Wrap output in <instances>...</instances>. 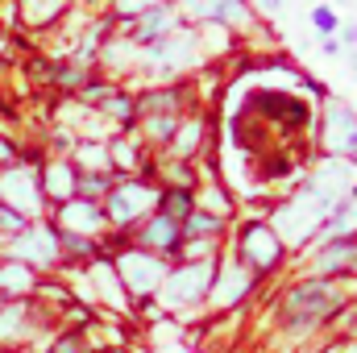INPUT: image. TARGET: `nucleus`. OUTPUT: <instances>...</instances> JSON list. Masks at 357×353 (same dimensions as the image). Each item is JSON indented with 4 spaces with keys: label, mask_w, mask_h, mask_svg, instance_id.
<instances>
[{
    "label": "nucleus",
    "mask_w": 357,
    "mask_h": 353,
    "mask_svg": "<svg viewBox=\"0 0 357 353\" xmlns=\"http://www.w3.org/2000/svg\"><path fill=\"white\" fill-rule=\"evenodd\" d=\"M337 291L328 287V283H303V287H295L291 295H287V303H282V320L295 329V333H303V329H312V324H320L328 312H337Z\"/></svg>",
    "instance_id": "obj_1"
},
{
    "label": "nucleus",
    "mask_w": 357,
    "mask_h": 353,
    "mask_svg": "<svg viewBox=\"0 0 357 353\" xmlns=\"http://www.w3.org/2000/svg\"><path fill=\"white\" fill-rule=\"evenodd\" d=\"M212 278H216L212 262L178 266L175 274L162 283V303H167V308H178V303H195V299H204V291L212 287Z\"/></svg>",
    "instance_id": "obj_2"
},
{
    "label": "nucleus",
    "mask_w": 357,
    "mask_h": 353,
    "mask_svg": "<svg viewBox=\"0 0 357 353\" xmlns=\"http://www.w3.org/2000/svg\"><path fill=\"white\" fill-rule=\"evenodd\" d=\"M324 212H328V208H324L312 191H303V195H295L291 204L278 208V220H274V225H278V233H287V237H307V233H312V220L324 216Z\"/></svg>",
    "instance_id": "obj_3"
},
{
    "label": "nucleus",
    "mask_w": 357,
    "mask_h": 353,
    "mask_svg": "<svg viewBox=\"0 0 357 353\" xmlns=\"http://www.w3.org/2000/svg\"><path fill=\"white\" fill-rule=\"evenodd\" d=\"M241 254H245V262L254 266V270H270V266L278 262V254H282V241L266 225H245L241 229Z\"/></svg>",
    "instance_id": "obj_4"
},
{
    "label": "nucleus",
    "mask_w": 357,
    "mask_h": 353,
    "mask_svg": "<svg viewBox=\"0 0 357 353\" xmlns=\"http://www.w3.org/2000/svg\"><path fill=\"white\" fill-rule=\"evenodd\" d=\"M349 183H354V167H349V163H328V167H320V171L312 175V187H307V191H312L324 208H337V204L345 200Z\"/></svg>",
    "instance_id": "obj_5"
},
{
    "label": "nucleus",
    "mask_w": 357,
    "mask_h": 353,
    "mask_svg": "<svg viewBox=\"0 0 357 353\" xmlns=\"http://www.w3.org/2000/svg\"><path fill=\"white\" fill-rule=\"evenodd\" d=\"M158 195L146 187V183H125V187H116L112 195H108V220H116V225H125V220H133V216H142L150 204H154Z\"/></svg>",
    "instance_id": "obj_6"
},
{
    "label": "nucleus",
    "mask_w": 357,
    "mask_h": 353,
    "mask_svg": "<svg viewBox=\"0 0 357 353\" xmlns=\"http://www.w3.org/2000/svg\"><path fill=\"white\" fill-rule=\"evenodd\" d=\"M328 150L337 158H357V117L345 104H328Z\"/></svg>",
    "instance_id": "obj_7"
},
{
    "label": "nucleus",
    "mask_w": 357,
    "mask_h": 353,
    "mask_svg": "<svg viewBox=\"0 0 357 353\" xmlns=\"http://www.w3.org/2000/svg\"><path fill=\"white\" fill-rule=\"evenodd\" d=\"M0 195H4V200H8V208H17L21 216L42 208L38 179L29 175V171H8V175H0Z\"/></svg>",
    "instance_id": "obj_8"
},
{
    "label": "nucleus",
    "mask_w": 357,
    "mask_h": 353,
    "mask_svg": "<svg viewBox=\"0 0 357 353\" xmlns=\"http://www.w3.org/2000/svg\"><path fill=\"white\" fill-rule=\"evenodd\" d=\"M162 262L158 258H150V254H125L121 258V278L129 283V291L133 295H146V291H154L158 283H162Z\"/></svg>",
    "instance_id": "obj_9"
},
{
    "label": "nucleus",
    "mask_w": 357,
    "mask_h": 353,
    "mask_svg": "<svg viewBox=\"0 0 357 353\" xmlns=\"http://www.w3.org/2000/svg\"><path fill=\"white\" fill-rule=\"evenodd\" d=\"M187 13H195L204 21H220V25H245L250 21L245 0H187Z\"/></svg>",
    "instance_id": "obj_10"
},
{
    "label": "nucleus",
    "mask_w": 357,
    "mask_h": 353,
    "mask_svg": "<svg viewBox=\"0 0 357 353\" xmlns=\"http://www.w3.org/2000/svg\"><path fill=\"white\" fill-rule=\"evenodd\" d=\"M13 254H17V258H33L38 266H50L59 258V246H54V237H50L46 229H29V233H21V237L13 241Z\"/></svg>",
    "instance_id": "obj_11"
},
{
    "label": "nucleus",
    "mask_w": 357,
    "mask_h": 353,
    "mask_svg": "<svg viewBox=\"0 0 357 353\" xmlns=\"http://www.w3.org/2000/svg\"><path fill=\"white\" fill-rule=\"evenodd\" d=\"M333 246H324L316 254V270H341V266H354L357 262V237H328Z\"/></svg>",
    "instance_id": "obj_12"
},
{
    "label": "nucleus",
    "mask_w": 357,
    "mask_h": 353,
    "mask_svg": "<svg viewBox=\"0 0 357 353\" xmlns=\"http://www.w3.org/2000/svg\"><path fill=\"white\" fill-rule=\"evenodd\" d=\"M171 8H146L142 13V25H137V33H133V42H142V46H150V42H162L167 33H171Z\"/></svg>",
    "instance_id": "obj_13"
},
{
    "label": "nucleus",
    "mask_w": 357,
    "mask_h": 353,
    "mask_svg": "<svg viewBox=\"0 0 357 353\" xmlns=\"http://www.w3.org/2000/svg\"><path fill=\"white\" fill-rule=\"evenodd\" d=\"M191 59H195V42H191V33H167V38L158 42V50H154V63H158V67L191 63Z\"/></svg>",
    "instance_id": "obj_14"
},
{
    "label": "nucleus",
    "mask_w": 357,
    "mask_h": 353,
    "mask_svg": "<svg viewBox=\"0 0 357 353\" xmlns=\"http://www.w3.org/2000/svg\"><path fill=\"white\" fill-rule=\"evenodd\" d=\"M100 220H104V212H100L91 200H67V208H63V225H67V229L96 233V229H100Z\"/></svg>",
    "instance_id": "obj_15"
},
{
    "label": "nucleus",
    "mask_w": 357,
    "mask_h": 353,
    "mask_svg": "<svg viewBox=\"0 0 357 353\" xmlns=\"http://www.w3.org/2000/svg\"><path fill=\"white\" fill-rule=\"evenodd\" d=\"M146 246H158V250H171V246H178V220H171V216H154L150 225H146Z\"/></svg>",
    "instance_id": "obj_16"
},
{
    "label": "nucleus",
    "mask_w": 357,
    "mask_h": 353,
    "mask_svg": "<svg viewBox=\"0 0 357 353\" xmlns=\"http://www.w3.org/2000/svg\"><path fill=\"white\" fill-rule=\"evenodd\" d=\"M324 237H357V191L345 204H337V216H333V225H328Z\"/></svg>",
    "instance_id": "obj_17"
},
{
    "label": "nucleus",
    "mask_w": 357,
    "mask_h": 353,
    "mask_svg": "<svg viewBox=\"0 0 357 353\" xmlns=\"http://www.w3.org/2000/svg\"><path fill=\"white\" fill-rule=\"evenodd\" d=\"M216 229H220V220L208 212H187L178 225V233H187V237H216Z\"/></svg>",
    "instance_id": "obj_18"
},
{
    "label": "nucleus",
    "mask_w": 357,
    "mask_h": 353,
    "mask_svg": "<svg viewBox=\"0 0 357 353\" xmlns=\"http://www.w3.org/2000/svg\"><path fill=\"white\" fill-rule=\"evenodd\" d=\"M245 287H250V274H245V270H225V283H220L216 299H220V303H233V299L245 295Z\"/></svg>",
    "instance_id": "obj_19"
},
{
    "label": "nucleus",
    "mask_w": 357,
    "mask_h": 353,
    "mask_svg": "<svg viewBox=\"0 0 357 353\" xmlns=\"http://www.w3.org/2000/svg\"><path fill=\"white\" fill-rule=\"evenodd\" d=\"M46 191L59 195V200H71V191H75V175H71V167H50V171H46Z\"/></svg>",
    "instance_id": "obj_20"
},
{
    "label": "nucleus",
    "mask_w": 357,
    "mask_h": 353,
    "mask_svg": "<svg viewBox=\"0 0 357 353\" xmlns=\"http://www.w3.org/2000/svg\"><path fill=\"white\" fill-rule=\"evenodd\" d=\"M0 287L4 291H29V270L25 266H0Z\"/></svg>",
    "instance_id": "obj_21"
},
{
    "label": "nucleus",
    "mask_w": 357,
    "mask_h": 353,
    "mask_svg": "<svg viewBox=\"0 0 357 353\" xmlns=\"http://www.w3.org/2000/svg\"><path fill=\"white\" fill-rule=\"evenodd\" d=\"M162 216H171V220H183L187 212H191V195L187 191H171V195H162Z\"/></svg>",
    "instance_id": "obj_22"
},
{
    "label": "nucleus",
    "mask_w": 357,
    "mask_h": 353,
    "mask_svg": "<svg viewBox=\"0 0 357 353\" xmlns=\"http://www.w3.org/2000/svg\"><path fill=\"white\" fill-rule=\"evenodd\" d=\"M312 25H316L320 33H337V13L320 4V8H312Z\"/></svg>",
    "instance_id": "obj_23"
},
{
    "label": "nucleus",
    "mask_w": 357,
    "mask_h": 353,
    "mask_svg": "<svg viewBox=\"0 0 357 353\" xmlns=\"http://www.w3.org/2000/svg\"><path fill=\"white\" fill-rule=\"evenodd\" d=\"M21 329V308H4L0 312V337H17Z\"/></svg>",
    "instance_id": "obj_24"
},
{
    "label": "nucleus",
    "mask_w": 357,
    "mask_h": 353,
    "mask_svg": "<svg viewBox=\"0 0 357 353\" xmlns=\"http://www.w3.org/2000/svg\"><path fill=\"white\" fill-rule=\"evenodd\" d=\"M158 0H116V13L121 17H133V13H146V8H154Z\"/></svg>",
    "instance_id": "obj_25"
},
{
    "label": "nucleus",
    "mask_w": 357,
    "mask_h": 353,
    "mask_svg": "<svg viewBox=\"0 0 357 353\" xmlns=\"http://www.w3.org/2000/svg\"><path fill=\"white\" fill-rule=\"evenodd\" d=\"M178 125V117H158V121H150V129H154V137H171Z\"/></svg>",
    "instance_id": "obj_26"
},
{
    "label": "nucleus",
    "mask_w": 357,
    "mask_h": 353,
    "mask_svg": "<svg viewBox=\"0 0 357 353\" xmlns=\"http://www.w3.org/2000/svg\"><path fill=\"white\" fill-rule=\"evenodd\" d=\"M21 225H25V216H21V212H0V229H13V233H17Z\"/></svg>",
    "instance_id": "obj_27"
},
{
    "label": "nucleus",
    "mask_w": 357,
    "mask_h": 353,
    "mask_svg": "<svg viewBox=\"0 0 357 353\" xmlns=\"http://www.w3.org/2000/svg\"><path fill=\"white\" fill-rule=\"evenodd\" d=\"M8 158H13V150H8V146L0 142V163H8Z\"/></svg>",
    "instance_id": "obj_28"
},
{
    "label": "nucleus",
    "mask_w": 357,
    "mask_h": 353,
    "mask_svg": "<svg viewBox=\"0 0 357 353\" xmlns=\"http://www.w3.org/2000/svg\"><path fill=\"white\" fill-rule=\"evenodd\" d=\"M262 4H266L270 13H278V8H282V0H262Z\"/></svg>",
    "instance_id": "obj_29"
},
{
    "label": "nucleus",
    "mask_w": 357,
    "mask_h": 353,
    "mask_svg": "<svg viewBox=\"0 0 357 353\" xmlns=\"http://www.w3.org/2000/svg\"><path fill=\"white\" fill-rule=\"evenodd\" d=\"M354 75H357V59H354Z\"/></svg>",
    "instance_id": "obj_30"
}]
</instances>
